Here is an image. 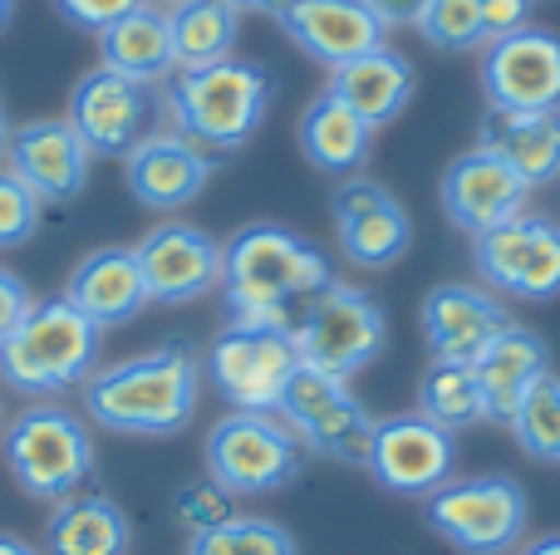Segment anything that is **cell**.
I'll return each instance as SVG.
<instances>
[{
  "instance_id": "1",
  "label": "cell",
  "mask_w": 560,
  "mask_h": 555,
  "mask_svg": "<svg viewBox=\"0 0 560 555\" xmlns=\"http://www.w3.org/2000/svg\"><path fill=\"white\" fill-rule=\"evenodd\" d=\"M335 285L329 261L315 241L276 222L242 226L222 246V295L232 320L295 324L315 295Z\"/></svg>"
},
{
  "instance_id": "2",
  "label": "cell",
  "mask_w": 560,
  "mask_h": 555,
  "mask_svg": "<svg viewBox=\"0 0 560 555\" xmlns=\"http://www.w3.org/2000/svg\"><path fill=\"white\" fill-rule=\"evenodd\" d=\"M202 399V364L183 340L118 359L84 379V413L108 433L173 438L192 423Z\"/></svg>"
},
{
  "instance_id": "3",
  "label": "cell",
  "mask_w": 560,
  "mask_h": 555,
  "mask_svg": "<svg viewBox=\"0 0 560 555\" xmlns=\"http://www.w3.org/2000/svg\"><path fill=\"white\" fill-rule=\"evenodd\" d=\"M276 98V79L252 59H222L202 69H173L163 84V108L173 118V133L187 143L236 153L266 123V108Z\"/></svg>"
},
{
  "instance_id": "4",
  "label": "cell",
  "mask_w": 560,
  "mask_h": 555,
  "mask_svg": "<svg viewBox=\"0 0 560 555\" xmlns=\"http://www.w3.org/2000/svg\"><path fill=\"white\" fill-rule=\"evenodd\" d=\"M98 330L89 315L59 300H35L30 315L15 324L5 344H0V383H10L25 399H55V393L84 389V379L98 364Z\"/></svg>"
},
{
  "instance_id": "5",
  "label": "cell",
  "mask_w": 560,
  "mask_h": 555,
  "mask_svg": "<svg viewBox=\"0 0 560 555\" xmlns=\"http://www.w3.org/2000/svg\"><path fill=\"white\" fill-rule=\"evenodd\" d=\"M0 458L25 497L65 501L94 477V438L59 403H30L0 433Z\"/></svg>"
},
{
  "instance_id": "6",
  "label": "cell",
  "mask_w": 560,
  "mask_h": 555,
  "mask_svg": "<svg viewBox=\"0 0 560 555\" xmlns=\"http://www.w3.org/2000/svg\"><path fill=\"white\" fill-rule=\"evenodd\" d=\"M423 517L433 536H443L463 555H506L526 541L532 527V501L526 487L506 472H482V477H453L423 497Z\"/></svg>"
},
{
  "instance_id": "7",
  "label": "cell",
  "mask_w": 560,
  "mask_h": 555,
  "mask_svg": "<svg viewBox=\"0 0 560 555\" xmlns=\"http://www.w3.org/2000/svg\"><path fill=\"white\" fill-rule=\"evenodd\" d=\"M305 442L285 428L280 413L232 409L207 433V477L232 497H266L300 477Z\"/></svg>"
},
{
  "instance_id": "8",
  "label": "cell",
  "mask_w": 560,
  "mask_h": 555,
  "mask_svg": "<svg viewBox=\"0 0 560 555\" xmlns=\"http://www.w3.org/2000/svg\"><path fill=\"white\" fill-rule=\"evenodd\" d=\"M290 340H295L305 369H319V374H329V379L349 383L359 369H369V364L384 354L388 320L374 295L335 281L325 295H315V300L300 310V320L290 324Z\"/></svg>"
},
{
  "instance_id": "9",
  "label": "cell",
  "mask_w": 560,
  "mask_h": 555,
  "mask_svg": "<svg viewBox=\"0 0 560 555\" xmlns=\"http://www.w3.org/2000/svg\"><path fill=\"white\" fill-rule=\"evenodd\" d=\"M295 369L300 350L290 340V324L232 320L212 340V354H207V374H212L217 393L242 413H276Z\"/></svg>"
},
{
  "instance_id": "10",
  "label": "cell",
  "mask_w": 560,
  "mask_h": 555,
  "mask_svg": "<svg viewBox=\"0 0 560 555\" xmlns=\"http://www.w3.org/2000/svg\"><path fill=\"white\" fill-rule=\"evenodd\" d=\"M276 413L310 452H319L329 462H349V468H369L378 418H369V409L349 393L345 379H329V374L300 364Z\"/></svg>"
},
{
  "instance_id": "11",
  "label": "cell",
  "mask_w": 560,
  "mask_h": 555,
  "mask_svg": "<svg viewBox=\"0 0 560 555\" xmlns=\"http://www.w3.org/2000/svg\"><path fill=\"white\" fill-rule=\"evenodd\" d=\"M472 261L492 291L512 300H556L560 295V226L546 216H512L472 236Z\"/></svg>"
},
{
  "instance_id": "12",
  "label": "cell",
  "mask_w": 560,
  "mask_h": 555,
  "mask_svg": "<svg viewBox=\"0 0 560 555\" xmlns=\"http://www.w3.org/2000/svg\"><path fill=\"white\" fill-rule=\"evenodd\" d=\"M457 448L453 433L428 423L423 413H398L374 423V448H369V477L394 497H433L443 482H453Z\"/></svg>"
},
{
  "instance_id": "13",
  "label": "cell",
  "mask_w": 560,
  "mask_h": 555,
  "mask_svg": "<svg viewBox=\"0 0 560 555\" xmlns=\"http://www.w3.org/2000/svg\"><path fill=\"white\" fill-rule=\"evenodd\" d=\"M482 94L502 114L560 108V39L536 25L492 39L482 59Z\"/></svg>"
},
{
  "instance_id": "14",
  "label": "cell",
  "mask_w": 560,
  "mask_h": 555,
  "mask_svg": "<svg viewBox=\"0 0 560 555\" xmlns=\"http://www.w3.org/2000/svg\"><path fill=\"white\" fill-rule=\"evenodd\" d=\"M153 305H187L222 291V241L192 222H163L133 246Z\"/></svg>"
},
{
  "instance_id": "15",
  "label": "cell",
  "mask_w": 560,
  "mask_h": 555,
  "mask_svg": "<svg viewBox=\"0 0 560 555\" xmlns=\"http://www.w3.org/2000/svg\"><path fill=\"white\" fill-rule=\"evenodd\" d=\"M329 212H335L339 251L364 271H388L413 246V222L398 206V197L388 187L369 182V177H349L345 187H335Z\"/></svg>"
},
{
  "instance_id": "16",
  "label": "cell",
  "mask_w": 560,
  "mask_h": 555,
  "mask_svg": "<svg viewBox=\"0 0 560 555\" xmlns=\"http://www.w3.org/2000/svg\"><path fill=\"white\" fill-rule=\"evenodd\" d=\"M153 94L138 79H124L114 69H89L69 94V123L89 143L94 157H128V147L148 138Z\"/></svg>"
},
{
  "instance_id": "17",
  "label": "cell",
  "mask_w": 560,
  "mask_h": 555,
  "mask_svg": "<svg viewBox=\"0 0 560 555\" xmlns=\"http://www.w3.org/2000/svg\"><path fill=\"white\" fill-rule=\"evenodd\" d=\"M5 167L39 197V202H74L89 182L94 153L74 133L69 118H30V123L10 128Z\"/></svg>"
},
{
  "instance_id": "18",
  "label": "cell",
  "mask_w": 560,
  "mask_h": 555,
  "mask_svg": "<svg viewBox=\"0 0 560 555\" xmlns=\"http://www.w3.org/2000/svg\"><path fill=\"white\" fill-rule=\"evenodd\" d=\"M212 167H217L212 157L197 143H187L183 133H148L124 157L128 192L148 212H183V206H192L202 197V187L212 182Z\"/></svg>"
},
{
  "instance_id": "19",
  "label": "cell",
  "mask_w": 560,
  "mask_h": 555,
  "mask_svg": "<svg viewBox=\"0 0 560 555\" xmlns=\"http://www.w3.org/2000/svg\"><path fill=\"white\" fill-rule=\"evenodd\" d=\"M280 29L290 35V45H300L325 69L349 64L369 49H384L388 35V25L364 0H290L280 10Z\"/></svg>"
},
{
  "instance_id": "20",
  "label": "cell",
  "mask_w": 560,
  "mask_h": 555,
  "mask_svg": "<svg viewBox=\"0 0 560 555\" xmlns=\"http://www.w3.org/2000/svg\"><path fill=\"white\" fill-rule=\"evenodd\" d=\"M506 324H512V315L467 281L433 285L423 295V340L438 364H477Z\"/></svg>"
},
{
  "instance_id": "21",
  "label": "cell",
  "mask_w": 560,
  "mask_h": 555,
  "mask_svg": "<svg viewBox=\"0 0 560 555\" xmlns=\"http://www.w3.org/2000/svg\"><path fill=\"white\" fill-rule=\"evenodd\" d=\"M526 192H532V187H526L502 157L487 153V147H472V153L453 157L443 173V212L453 216L467 236L492 232V226L522 216Z\"/></svg>"
},
{
  "instance_id": "22",
  "label": "cell",
  "mask_w": 560,
  "mask_h": 555,
  "mask_svg": "<svg viewBox=\"0 0 560 555\" xmlns=\"http://www.w3.org/2000/svg\"><path fill=\"white\" fill-rule=\"evenodd\" d=\"M65 300L74 305L79 315H89L98 330L138 320V315L153 305L133 246H98V251H89L84 261L74 265V275H69Z\"/></svg>"
},
{
  "instance_id": "23",
  "label": "cell",
  "mask_w": 560,
  "mask_h": 555,
  "mask_svg": "<svg viewBox=\"0 0 560 555\" xmlns=\"http://www.w3.org/2000/svg\"><path fill=\"white\" fill-rule=\"evenodd\" d=\"M413 88H418L413 64L388 45L369 49V55L349 59V64H339V69H329V94H335L345 108H354L369 128L394 123V118L408 108Z\"/></svg>"
},
{
  "instance_id": "24",
  "label": "cell",
  "mask_w": 560,
  "mask_h": 555,
  "mask_svg": "<svg viewBox=\"0 0 560 555\" xmlns=\"http://www.w3.org/2000/svg\"><path fill=\"white\" fill-rule=\"evenodd\" d=\"M492 157H502L526 187H546L560 177V108L541 114H502L487 108L482 118V143Z\"/></svg>"
},
{
  "instance_id": "25",
  "label": "cell",
  "mask_w": 560,
  "mask_h": 555,
  "mask_svg": "<svg viewBox=\"0 0 560 555\" xmlns=\"http://www.w3.org/2000/svg\"><path fill=\"white\" fill-rule=\"evenodd\" d=\"M472 369H477V383H482V393H487V418L506 423L516 413V403L526 399V389H532L541 374H551V350H546V340L536 330L506 324V330L482 350V359H477Z\"/></svg>"
},
{
  "instance_id": "26",
  "label": "cell",
  "mask_w": 560,
  "mask_h": 555,
  "mask_svg": "<svg viewBox=\"0 0 560 555\" xmlns=\"http://www.w3.org/2000/svg\"><path fill=\"white\" fill-rule=\"evenodd\" d=\"M133 527L104 492H74L55 501L45 521V555H128Z\"/></svg>"
},
{
  "instance_id": "27",
  "label": "cell",
  "mask_w": 560,
  "mask_h": 555,
  "mask_svg": "<svg viewBox=\"0 0 560 555\" xmlns=\"http://www.w3.org/2000/svg\"><path fill=\"white\" fill-rule=\"evenodd\" d=\"M369 143H374V128L345 108L335 94H319L315 104L300 114V153H305L310 167L329 177H349L369 163Z\"/></svg>"
},
{
  "instance_id": "28",
  "label": "cell",
  "mask_w": 560,
  "mask_h": 555,
  "mask_svg": "<svg viewBox=\"0 0 560 555\" xmlns=\"http://www.w3.org/2000/svg\"><path fill=\"white\" fill-rule=\"evenodd\" d=\"M98 55H104V69L124 79H138V84H158V79L173 74V35H167V10L138 5L133 15L114 20V25L98 35Z\"/></svg>"
},
{
  "instance_id": "29",
  "label": "cell",
  "mask_w": 560,
  "mask_h": 555,
  "mask_svg": "<svg viewBox=\"0 0 560 555\" xmlns=\"http://www.w3.org/2000/svg\"><path fill=\"white\" fill-rule=\"evenodd\" d=\"M167 35H173V64L177 69H202L232 59L236 35H242V15L226 0H177L167 10Z\"/></svg>"
},
{
  "instance_id": "30",
  "label": "cell",
  "mask_w": 560,
  "mask_h": 555,
  "mask_svg": "<svg viewBox=\"0 0 560 555\" xmlns=\"http://www.w3.org/2000/svg\"><path fill=\"white\" fill-rule=\"evenodd\" d=\"M418 413L443 433H463L487 423V393L477 383L472 364H438L418 379Z\"/></svg>"
},
{
  "instance_id": "31",
  "label": "cell",
  "mask_w": 560,
  "mask_h": 555,
  "mask_svg": "<svg viewBox=\"0 0 560 555\" xmlns=\"http://www.w3.org/2000/svg\"><path fill=\"white\" fill-rule=\"evenodd\" d=\"M506 428L516 433L526 458L536 462H560V379L541 374L526 389V399L516 403V413L506 418Z\"/></svg>"
},
{
  "instance_id": "32",
  "label": "cell",
  "mask_w": 560,
  "mask_h": 555,
  "mask_svg": "<svg viewBox=\"0 0 560 555\" xmlns=\"http://www.w3.org/2000/svg\"><path fill=\"white\" fill-rule=\"evenodd\" d=\"M187 555H300L295 536L266 517H232L187 541Z\"/></svg>"
},
{
  "instance_id": "33",
  "label": "cell",
  "mask_w": 560,
  "mask_h": 555,
  "mask_svg": "<svg viewBox=\"0 0 560 555\" xmlns=\"http://www.w3.org/2000/svg\"><path fill=\"white\" fill-rule=\"evenodd\" d=\"M418 35L433 49H447V55H467V49L487 45L482 35V0H428L418 10Z\"/></svg>"
},
{
  "instance_id": "34",
  "label": "cell",
  "mask_w": 560,
  "mask_h": 555,
  "mask_svg": "<svg viewBox=\"0 0 560 555\" xmlns=\"http://www.w3.org/2000/svg\"><path fill=\"white\" fill-rule=\"evenodd\" d=\"M39 212H45V202L10 167H0V251H20L35 241Z\"/></svg>"
},
{
  "instance_id": "35",
  "label": "cell",
  "mask_w": 560,
  "mask_h": 555,
  "mask_svg": "<svg viewBox=\"0 0 560 555\" xmlns=\"http://www.w3.org/2000/svg\"><path fill=\"white\" fill-rule=\"evenodd\" d=\"M173 517L187 527V536H202V531L222 527V521H232V492H222L212 477L202 482H187V487H177L173 497Z\"/></svg>"
},
{
  "instance_id": "36",
  "label": "cell",
  "mask_w": 560,
  "mask_h": 555,
  "mask_svg": "<svg viewBox=\"0 0 560 555\" xmlns=\"http://www.w3.org/2000/svg\"><path fill=\"white\" fill-rule=\"evenodd\" d=\"M138 5H148V0H55V10L69 20L74 29H94V35H104L114 20L133 15Z\"/></svg>"
},
{
  "instance_id": "37",
  "label": "cell",
  "mask_w": 560,
  "mask_h": 555,
  "mask_svg": "<svg viewBox=\"0 0 560 555\" xmlns=\"http://www.w3.org/2000/svg\"><path fill=\"white\" fill-rule=\"evenodd\" d=\"M532 25V0H482V35L487 45L492 39H506L516 29Z\"/></svg>"
},
{
  "instance_id": "38",
  "label": "cell",
  "mask_w": 560,
  "mask_h": 555,
  "mask_svg": "<svg viewBox=\"0 0 560 555\" xmlns=\"http://www.w3.org/2000/svg\"><path fill=\"white\" fill-rule=\"evenodd\" d=\"M30 305H35V295H30V285L20 281L10 265H0V344L15 334V324L30 315Z\"/></svg>"
},
{
  "instance_id": "39",
  "label": "cell",
  "mask_w": 560,
  "mask_h": 555,
  "mask_svg": "<svg viewBox=\"0 0 560 555\" xmlns=\"http://www.w3.org/2000/svg\"><path fill=\"white\" fill-rule=\"evenodd\" d=\"M369 10H374L384 25H413L418 20V10L428 5V0H364Z\"/></svg>"
},
{
  "instance_id": "40",
  "label": "cell",
  "mask_w": 560,
  "mask_h": 555,
  "mask_svg": "<svg viewBox=\"0 0 560 555\" xmlns=\"http://www.w3.org/2000/svg\"><path fill=\"white\" fill-rule=\"evenodd\" d=\"M226 5H232L236 15H276L280 20V10H285L290 0H226Z\"/></svg>"
},
{
  "instance_id": "41",
  "label": "cell",
  "mask_w": 560,
  "mask_h": 555,
  "mask_svg": "<svg viewBox=\"0 0 560 555\" xmlns=\"http://www.w3.org/2000/svg\"><path fill=\"white\" fill-rule=\"evenodd\" d=\"M0 555H45V551H35L30 541H20V536H10V531H0Z\"/></svg>"
},
{
  "instance_id": "42",
  "label": "cell",
  "mask_w": 560,
  "mask_h": 555,
  "mask_svg": "<svg viewBox=\"0 0 560 555\" xmlns=\"http://www.w3.org/2000/svg\"><path fill=\"white\" fill-rule=\"evenodd\" d=\"M522 555H560V531H551V536H536Z\"/></svg>"
},
{
  "instance_id": "43",
  "label": "cell",
  "mask_w": 560,
  "mask_h": 555,
  "mask_svg": "<svg viewBox=\"0 0 560 555\" xmlns=\"http://www.w3.org/2000/svg\"><path fill=\"white\" fill-rule=\"evenodd\" d=\"M10 15H15V0H0V29L10 25Z\"/></svg>"
},
{
  "instance_id": "44",
  "label": "cell",
  "mask_w": 560,
  "mask_h": 555,
  "mask_svg": "<svg viewBox=\"0 0 560 555\" xmlns=\"http://www.w3.org/2000/svg\"><path fill=\"white\" fill-rule=\"evenodd\" d=\"M5 143H10V123H5V108H0V153H5Z\"/></svg>"
},
{
  "instance_id": "45",
  "label": "cell",
  "mask_w": 560,
  "mask_h": 555,
  "mask_svg": "<svg viewBox=\"0 0 560 555\" xmlns=\"http://www.w3.org/2000/svg\"><path fill=\"white\" fill-rule=\"evenodd\" d=\"M148 5H153V0H148ZM158 5H167V10H173V5H177V0H158Z\"/></svg>"
},
{
  "instance_id": "46",
  "label": "cell",
  "mask_w": 560,
  "mask_h": 555,
  "mask_svg": "<svg viewBox=\"0 0 560 555\" xmlns=\"http://www.w3.org/2000/svg\"><path fill=\"white\" fill-rule=\"evenodd\" d=\"M0 433H5V403H0Z\"/></svg>"
}]
</instances>
